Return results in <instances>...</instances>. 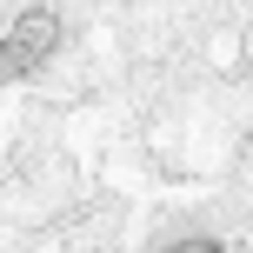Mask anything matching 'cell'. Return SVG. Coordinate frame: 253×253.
<instances>
[{"label": "cell", "instance_id": "6da1fadb", "mask_svg": "<svg viewBox=\"0 0 253 253\" xmlns=\"http://www.w3.org/2000/svg\"><path fill=\"white\" fill-rule=\"evenodd\" d=\"M53 40H60V20H53L47 7L20 13V20L7 27V40H0V80H13V74H34V67L53 53Z\"/></svg>", "mask_w": 253, "mask_h": 253}, {"label": "cell", "instance_id": "7a4b0ae2", "mask_svg": "<svg viewBox=\"0 0 253 253\" xmlns=\"http://www.w3.org/2000/svg\"><path fill=\"white\" fill-rule=\"evenodd\" d=\"M160 253H227L220 240H173V247H160Z\"/></svg>", "mask_w": 253, "mask_h": 253}]
</instances>
